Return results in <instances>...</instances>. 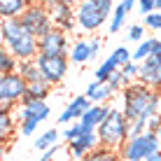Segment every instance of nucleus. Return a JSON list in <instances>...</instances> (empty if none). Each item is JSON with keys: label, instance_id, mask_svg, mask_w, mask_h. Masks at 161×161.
<instances>
[{"label": "nucleus", "instance_id": "45", "mask_svg": "<svg viewBox=\"0 0 161 161\" xmlns=\"http://www.w3.org/2000/svg\"><path fill=\"white\" fill-rule=\"evenodd\" d=\"M154 61H157V63H159V68H161V52L154 54Z\"/></svg>", "mask_w": 161, "mask_h": 161}, {"label": "nucleus", "instance_id": "33", "mask_svg": "<svg viewBox=\"0 0 161 161\" xmlns=\"http://www.w3.org/2000/svg\"><path fill=\"white\" fill-rule=\"evenodd\" d=\"M89 3H91L103 16H110V14H112V7H114L112 0H89Z\"/></svg>", "mask_w": 161, "mask_h": 161}, {"label": "nucleus", "instance_id": "30", "mask_svg": "<svg viewBox=\"0 0 161 161\" xmlns=\"http://www.w3.org/2000/svg\"><path fill=\"white\" fill-rule=\"evenodd\" d=\"M82 133H86L82 129V124L80 121H73V126H68V129L63 131V138H65V142H73V140H77V138L82 136Z\"/></svg>", "mask_w": 161, "mask_h": 161}, {"label": "nucleus", "instance_id": "21", "mask_svg": "<svg viewBox=\"0 0 161 161\" xmlns=\"http://www.w3.org/2000/svg\"><path fill=\"white\" fill-rule=\"evenodd\" d=\"M52 93V86L44 82H35V84H26L24 101H47V96Z\"/></svg>", "mask_w": 161, "mask_h": 161}, {"label": "nucleus", "instance_id": "27", "mask_svg": "<svg viewBox=\"0 0 161 161\" xmlns=\"http://www.w3.org/2000/svg\"><path fill=\"white\" fill-rule=\"evenodd\" d=\"M105 84H108V86H110V91H112V93H119V91H124V89H126V86H129V84H131V82H129V80H126V77H124V75H121V73H119V70H114V73H112V75H110V77H108V82H105Z\"/></svg>", "mask_w": 161, "mask_h": 161}, {"label": "nucleus", "instance_id": "19", "mask_svg": "<svg viewBox=\"0 0 161 161\" xmlns=\"http://www.w3.org/2000/svg\"><path fill=\"white\" fill-rule=\"evenodd\" d=\"M68 61H73V63H77V65L89 63V61H91V56H89V40H84V37L75 40L73 47L68 49Z\"/></svg>", "mask_w": 161, "mask_h": 161}, {"label": "nucleus", "instance_id": "47", "mask_svg": "<svg viewBox=\"0 0 161 161\" xmlns=\"http://www.w3.org/2000/svg\"><path fill=\"white\" fill-rule=\"evenodd\" d=\"M159 114H161V89H159Z\"/></svg>", "mask_w": 161, "mask_h": 161}, {"label": "nucleus", "instance_id": "4", "mask_svg": "<svg viewBox=\"0 0 161 161\" xmlns=\"http://www.w3.org/2000/svg\"><path fill=\"white\" fill-rule=\"evenodd\" d=\"M154 152H159V140L154 133L145 131L138 138H126L121 142V147L117 149V157L119 161H145Z\"/></svg>", "mask_w": 161, "mask_h": 161}, {"label": "nucleus", "instance_id": "36", "mask_svg": "<svg viewBox=\"0 0 161 161\" xmlns=\"http://www.w3.org/2000/svg\"><path fill=\"white\" fill-rule=\"evenodd\" d=\"M37 126H40L37 121H33V119H24V121L19 124V131H21V136H33Z\"/></svg>", "mask_w": 161, "mask_h": 161}, {"label": "nucleus", "instance_id": "48", "mask_svg": "<svg viewBox=\"0 0 161 161\" xmlns=\"http://www.w3.org/2000/svg\"><path fill=\"white\" fill-rule=\"evenodd\" d=\"M31 3H44V0H31Z\"/></svg>", "mask_w": 161, "mask_h": 161}, {"label": "nucleus", "instance_id": "15", "mask_svg": "<svg viewBox=\"0 0 161 161\" xmlns=\"http://www.w3.org/2000/svg\"><path fill=\"white\" fill-rule=\"evenodd\" d=\"M110 112V105H91V108H86V112L80 117V124L84 131H96L98 126H101V121L108 117Z\"/></svg>", "mask_w": 161, "mask_h": 161}, {"label": "nucleus", "instance_id": "49", "mask_svg": "<svg viewBox=\"0 0 161 161\" xmlns=\"http://www.w3.org/2000/svg\"><path fill=\"white\" fill-rule=\"evenodd\" d=\"M3 52H5V49H3V47H0V54H3Z\"/></svg>", "mask_w": 161, "mask_h": 161}, {"label": "nucleus", "instance_id": "3", "mask_svg": "<svg viewBox=\"0 0 161 161\" xmlns=\"http://www.w3.org/2000/svg\"><path fill=\"white\" fill-rule=\"evenodd\" d=\"M126 131H129V121H126L124 112L119 108H110L108 117L101 121L96 131V138H98V145L101 147H108V149H117L121 147V142L126 140Z\"/></svg>", "mask_w": 161, "mask_h": 161}, {"label": "nucleus", "instance_id": "10", "mask_svg": "<svg viewBox=\"0 0 161 161\" xmlns=\"http://www.w3.org/2000/svg\"><path fill=\"white\" fill-rule=\"evenodd\" d=\"M44 7L49 12V19H52V26L63 33L75 31V9L70 5H61V3H52V0H44Z\"/></svg>", "mask_w": 161, "mask_h": 161}, {"label": "nucleus", "instance_id": "26", "mask_svg": "<svg viewBox=\"0 0 161 161\" xmlns=\"http://www.w3.org/2000/svg\"><path fill=\"white\" fill-rule=\"evenodd\" d=\"M114 70H119V65L114 63L112 56H108L101 65H98V70H96V82H108V77L112 75Z\"/></svg>", "mask_w": 161, "mask_h": 161}, {"label": "nucleus", "instance_id": "8", "mask_svg": "<svg viewBox=\"0 0 161 161\" xmlns=\"http://www.w3.org/2000/svg\"><path fill=\"white\" fill-rule=\"evenodd\" d=\"M26 93V82L21 80L19 73L0 75V105L3 108H14L16 103L24 101Z\"/></svg>", "mask_w": 161, "mask_h": 161}, {"label": "nucleus", "instance_id": "2", "mask_svg": "<svg viewBox=\"0 0 161 161\" xmlns=\"http://www.w3.org/2000/svg\"><path fill=\"white\" fill-rule=\"evenodd\" d=\"M0 47L7 54L24 63V61H33L37 56V40L28 31L21 26L19 19H5L0 21Z\"/></svg>", "mask_w": 161, "mask_h": 161}, {"label": "nucleus", "instance_id": "29", "mask_svg": "<svg viewBox=\"0 0 161 161\" xmlns=\"http://www.w3.org/2000/svg\"><path fill=\"white\" fill-rule=\"evenodd\" d=\"M142 28H149L154 33H161V12H152V14H145V24Z\"/></svg>", "mask_w": 161, "mask_h": 161}, {"label": "nucleus", "instance_id": "14", "mask_svg": "<svg viewBox=\"0 0 161 161\" xmlns=\"http://www.w3.org/2000/svg\"><path fill=\"white\" fill-rule=\"evenodd\" d=\"M93 147H98V138H96L93 131H86V133H82L77 140L68 142V152L73 154V159H77V161L84 157V154H89Z\"/></svg>", "mask_w": 161, "mask_h": 161}, {"label": "nucleus", "instance_id": "31", "mask_svg": "<svg viewBox=\"0 0 161 161\" xmlns=\"http://www.w3.org/2000/svg\"><path fill=\"white\" fill-rule=\"evenodd\" d=\"M119 73L124 75L126 80L131 82V84H133V82L138 80V63H133V61H129V63H124V65L119 68Z\"/></svg>", "mask_w": 161, "mask_h": 161}, {"label": "nucleus", "instance_id": "28", "mask_svg": "<svg viewBox=\"0 0 161 161\" xmlns=\"http://www.w3.org/2000/svg\"><path fill=\"white\" fill-rule=\"evenodd\" d=\"M16 68H19V61H16L12 54L3 52L0 54V75H9V73H16Z\"/></svg>", "mask_w": 161, "mask_h": 161}, {"label": "nucleus", "instance_id": "13", "mask_svg": "<svg viewBox=\"0 0 161 161\" xmlns=\"http://www.w3.org/2000/svg\"><path fill=\"white\" fill-rule=\"evenodd\" d=\"M86 108H91V103L84 98V93L82 96H75L73 101L65 105V110L58 114V124H73V121H80V117L86 112Z\"/></svg>", "mask_w": 161, "mask_h": 161}, {"label": "nucleus", "instance_id": "44", "mask_svg": "<svg viewBox=\"0 0 161 161\" xmlns=\"http://www.w3.org/2000/svg\"><path fill=\"white\" fill-rule=\"evenodd\" d=\"M154 12H161V0H154Z\"/></svg>", "mask_w": 161, "mask_h": 161}, {"label": "nucleus", "instance_id": "22", "mask_svg": "<svg viewBox=\"0 0 161 161\" xmlns=\"http://www.w3.org/2000/svg\"><path fill=\"white\" fill-rule=\"evenodd\" d=\"M80 161H119V157H117V152L114 149H108V147H93L89 154H84Z\"/></svg>", "mask_w": 161, "mask_h": 161}, {"label": "nucleus", "instance_id": "9", "mask_svg": "<svg viewBox=\"0 0 161 161\" xmlns=\"http://www.w3.org/2000/svg\"><path fill=\"white\" fill-rule=\"evenodd\" d=\"M105 21H108V16H103L89 0H80L75 5V24L84 33H96Z\"/></svg>", "mask_w": 161, "mask_h": 161}, {"label": "nucleus", "instance_id": "16", "mask_svg": "<svg viewBox=\"0 0 161 161\" xmlns=\"http://www.w3.org/2000/svg\"><path fill=\"white\" fill-rule=\"evenodd\" d=\"M112 96L114 93L110 91V86L105 84V82H91V84L86 86V91H84V98L91 105H105Z\"/></svg>", "mask_w": 161, "mask_h": 161}, {"label": "nucleus", "instance_id": "32", "mask_svg": "<svg viewBox=\"0 0 161 161\" xmlns=\"http://www.w3.org/2000/svg\"><path fill=\"white\" fill-rule=\"evenodd\" d=\"M110 56H112V58H114V63H117L119 68H121L124 63H129V61H131V52H129L126 47H117L112 54H110Z\"/></svg>", "mask_w": 161, "mask_h": 161}, {"label": "nucleus", "instance_id": "43", "mask_svg": "<svg viewBox=\"0 0 161 161\" xmlns=\"http://www.w3.org/2000/svg\"><path fill=\"white\" fill-rule=\"evenodd\" d=\"M5 152H7V145H5V142H0V161H3V157H5Z\"/></svg>", "mask_w": 161, "mask_h": 161}, {"label": "nucleus", "instance_id": "41", "mask_svg": "<svg viewBox=\"0 0 161 161\" xmlns=\"http://www.w3.org/2000/svg\"><path fill=\"white\" fill-rule=\"evenodd\" d=\"M136 3H138V0H121V7L126 9V14H129L133 7H136Z\"/></svg>", "mask_w": 161, "mask_h": 161}, {"label": "nucleus", "instance_id": "34", "mask_svg": "<svg viewBox=\"0 0 161 161\" xmlns=\"http://www.w3.org/2000/svg\"><path fill=\"white\" fill-rule=\"evenodd\" d=\"M147 129H145V121H129V131H126V138H138L142 136Z\"/></svg>", "mask_w": 161, "mask_h": 161}, {"label": "nucleus", "instance_id": "11", "mask_svg": "<svg viewBox=\"0 0 161 161\" xmlns=\"http://www.w3.org/2000/svg\"><path fill=\"white\" fill-rule=\"evenodd\" d=\"M136 82L145 84L147 89H154V91L161 89V68H159L157 61H154V56H149L142 63H138V80Z\"/></svg>", "mask_w": 161, "mask_h": 161}, {"label": "nucleus", "instance_id": "12", "mask_svg": "<svg viewBox=\"0 0 161 161\" xmlns=\"http://www.w3.org/2000/svg\"><path fill=\"white\" fill-rule=\"evenodd\" d=\"M52 110H49L47 101H21L19 103V119H33L37 124H42L44 119H49Z\"/></svg>", "mask_w": 161, "mask_h": 161}, {"label": "nucleus", "instance_id": "24", "mask_svg": "<svg viewBox=\"0 0 161 161\" xmlns=\"http://www.w3.org/2000/svg\"><path fill=\"white\" fill-rule=\"evenodd\" d=\"M56 142H58V131L56 129H49V131H44L42 136L35 138V149H37V152H47V149L54 147Z\"/></svg>", "mask_w": 161, "mask_h": 161}, {"label": "nucleus", "instance_id": "40", "mask_svg": "<svg viewBox=\"0 0 161 161\" xmlns=\"http://www.w3.org/2000/svg\"><path fill=\"white\" fill-rule=\"evenodd\" d=\"M58 149H61L58 145H54V147H49V149H47V152H42V154H40V159H37V161H52L54 157H56V152H58Z\"/></svg>", "mask_w": 161, "mask_h": 161}, {"label": "nucleus", "instance_id": "23", "mask_svg": "<svg viewBox=\"0 0 161 161\" xmlns=\"http://www.w3.org/2000/svg\"><path fill=\"white\" fill-rule=\"evenodd\" d=\"M152 54H154V37H147V40L138 42V49L131 54V61L133 63H142V61L149 58Z\"/></svg>", "mask_w": 161, "mask_h": 161}, {"label": "nucleus", "instance_id": "6", "mask_svg": "<svg viewBox=\"0 0 161 161\" xmlns=\"http://www.w3.org/2000/svg\"><path fill=\"white\" fill-rule=\"evenodd\" d=\"M19 21H21V26H24L35 40L40 35H44L49 28H54L52 19H49V12H47V7H44V3H31L28 7L21 12Z\"/></svg>", "mask_w": 161, "mask_h": 161}, {"label": "nucleus", "instance_id": "18", "mask_svg": "<svg viewBox=\"0 0 161 161\" xmlns=\"http://www.w3.org/2000/svg\"><path fill=\"white\" fill-rule=\"evenodd\" d=\"M31 0H0V19H19Z\"/></svg>", "mask_w": 161, "mask_h": 161}, {"label": "nucleus", "instance_id": "20", "mask_svg": "<svg viewBox=\"0 0 161 161\" xmlns=\"http://www.w3.org/2000/svg\"><path fill=\"white\" fill-rule=\"evenodd\" d=\"M16 73L21 75V80H24L26 84H35V82H42V75H40V70H37L35 61H24V63H19Z\"/></svg>", "mask_w": 161, "mask_h": 161}, {"label": "nucleus", "instance_id": "39", "mask_svg": "<svg viewBox=\"0 0 161 161\" xmlns=\"http://www.w3.org/2000/svg\"><path fill=\"white\" fill-rule=\"evenodd\" d=\"M98 52H101V40H98V37H91V40H89V56H91V61L98 56Z\"/></svg>", "mask_w": 161, "mask_h": 161}, {"label": "nucleus", "instance_id": "38", "mask_svg": "<svg viewBox=\"0 0 161 161\" xmlns=\"http://www.w3.org/2000/svg\"><path fill=\"white\" fill-rule=\"evenodd\" d=\"M145 129H147L149 133H157V131L161 129V114H157V117H149V119L145 121Z\"/></svg>", "mask_w": 161, "mask_h": 161}, {"label": "nucleus", "instance_id": "17", "mask_svg": "<svg viewBox=\"0 0 161 161\" xmlns=\"http://www.w3.org/2000/svg\"><path fill=\"white\" fill-rule=\"evenodd\" d=\"M14 129H16V121H14L12 108H3L0 105V142L7 145V140L14 136Z\"/></svg>", "mask_w": 161, "mask_h": 161}, {"label": "nucleus", "instance_id": "5", "mask_svg": "<svg viewBox=\"0 0 161 161\" xmlns=\"http://www.w3.org/2000/svg\"><path fill=\"white\" fill-rule=\"evenodd\" d=\"M33 61H35L37 70H40V75H42V82L49 84L52 89L65 80L68 68H70L68 56H42V54H37Z\"/></svg>", "mask_w": 161, "mask_h": 161}, {"label": "nucleus", "instance_id": "1", "mask_svg": "<svg viewBox=\"0 0 161 161\" xmlns=\"http://www.w3.org/2000/svg\"><path fill=\"white\" fill-rule=\"evenodd\" d=\"M121 112L126 121H147L159 114V91L147 89L140 82H133L121 91Z\"/></svg>", "mask_w": 161, "mask_h": 161}, {"label": "nucleus", "instance_id": "25", "mask_svg": "<svg viewBox=\"0 0 161 161\" xmlns=\"http://www.w3.org/2000/svg\"><path fill=\"white\" fill-rule=\"evenodd\" d=\"M110 16H112V19H110V35H112V33H119L124 28V21H126V9L121 7V3L112 7V14Z\"/></svg>", "mask_w": 161, "mask_h": 161}, {"label": "nucleus", "instance_id": "37", "mask_svg": "<svg viewBox=\"0 0 161 161\" xmlns=\"http://www.w3.org/2000/svg\"><path fill=\"white\" fill-rule=\"evenodd\" d=\"M136 5H138V9H140V14H142V16L154 12V0H138Z\"/></svg>", "mask_w": 161, "mask_h": 161}, {"label": "nucleus", "instance_id": "42", "mask_svg": "<svg viewBox=\"0 0 161 161\" xmlns=\"http://www.w3.org/2000/svg\"><path fill=\"white\" fill-rule=\"evenodd\" d=\"M145 161H161V152H154V154H149V157Z\"/></svg>", "mask_w": 161, "mask_h": 161}, {"label": "nucleus", "instance_id": "35", "mask_svg": "<svg viewBox=\"0 0 161 161\" xmlns=\"http://www.w3.org/2000/svg\"><path fill=\"white\" fill-rule=\"evenodd\" d=\"M126 35H129V40H133V42H140V40H145V28H142V24H133Z\"/></svg>", "mask_w": 161, "mask_h": 161}, {"label": "nucleus", "instance_id": "7", "mask_svg": "<svg viewBox=\"0 0 161 161\" xmlns=\"http://www.w3.org/2000/svg\"><path fill=\"white\" fill-rule=\"evenodd\" d=\"M68 49H70L68 33L58 28H49L44 35L37 37V54H42V56H68Z\"/></svg>", "mask_w": 161, "mask_h": 161}, {"label": "nucleus", "instance_id": "46", "mask_svg": "<svg viewBox=\"0 0 161 161\" xmlns=\"http://www.w3.org/2000/svg\"><path fill=\"white\" fill-rule=\"evenodd\" d=\"M154 136H157V140H159V152H161V129H159L157 133H154Z\"/></svg>", "mask_w": 161, "mask_h": 161}]
</instances>
